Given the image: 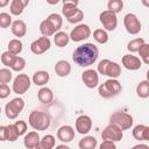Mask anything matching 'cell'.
Listing matches in <instances>:
<instances>
[{
	"label": "cell",
	"instance_id": "obj_1",
	"mask_svg": "<svg viewBox=\"0 0 149 149\" xmlns=\"http://www.w3.org/2000/svg\"><path fill=\"white\" fill-rule=\"evenodd\" d=\"M99 50L93 43H84L79 47H77L72 54L73 62L83 68H87L92 64H94L98 59Z\"/></svg>",
	"mask_w": 149,
	"mask_h": 149
},
{
	"label": "cell",
	"instance_id": "obj_2",
	"mask_svg": "<svg viewBox=\"0 0 149 149\" xmlns=\"http://www.w3.org/2000/svg\"><path fill=\"white\" fill-rule=\"evenodd\" d=\"M28 122L30 127L35 130H45L51 125L50 115L43 111H33L29 114Z\"/></svg>",
	"mask_w": 149,
	"mask_h": 149
},
{
	"label": "cell",
	"instance_id": "obj_3",
	"mask_svg": "<svg viewBox=\"0 0 149 149\" xmlns=\"http://www.w3.org/2000/svg\"><path fill=\"white\" fill-rule=\"evenodd\" d=\"M121 91H122V86L116 78H109L105 83L100 84L98 87V92H99L100 97H102L105 99L113 98V97L118 95Z\"/></svg>",
	"mask_w": 149,
	"mask_h": 149
},
{
	"label": "cell",
	"instance_id": "obj_4",
	"mask_svg": "<svg viewBox=\"0 0 149 149\" xmlns=\"http://www.w3.org/2000/svg\"><path fill=\"white\" fill-rule=\"evenodd\" d=\"M109 122L116 125L122 130H127V129H129L133 126L134 119H133V116L129 113H126V112H114L111 115V118H109Z\"/></svg>",
	"mask_w": 149,
	"mask_h": 149
},
{
	"label": "cell",
	"instance_id": "obj_5",
	"mask_svg": "<svg viewBox=\"0 0 149 149\" xmlns=\"http://www.w3.org/2000/svg\"><path fill=\"white\" fill-rule=\"evenodd\" d=\"M23 108H24V100L20 97L14 98L9 102H7L5 106L6 116L10 120H14L19 116V114L23 111Z\"/></svg>",
	"mask_w": 149,
	"mask_h": 149
},
{
	"label": "cell",
	"instance_id": "obj_6",
	"mask_svg": "<svg viewBox=\"0 0 149 149\" xmlns=\"http://www.w3.org/2000/svg\"><path fill=\"white\" fill-rule=\"evenodd\" d=\"M30 84H31V80L30 78L28 77V74L26 73H20L17 74L14 80H13V85H12V90L14 93L16 94H24L29 87H30Z\"/></svg>",
	"mask_w": 149,
	"mask_h": 149
},
{
	"label": "cell",
	"instance_id": "obj_7",
	"mask_svg": "<svg viewBox=\"0 0 149 149\" xmlns=\"http://www.w3.org/2000/svg\"><path fill=\"white\" fill-rule=\"evenodd\" d=\"M99 21L100 23L102 24V27L105 28L106 31H113L116 26H118V17H116V14L106 9V10H102L99 15Z\"/></svg>",
	"mask_w": 149,
	"mask_h": 149
},
{
	"label": "cell",
	"instance_id": "obj_8",
	"mask_svg": "<svg viewBox=\"0 0 149 149\" xmlns=\"http://www.w3.org/2000/svg\"><path fill=\"white\" fill-rule=\"evenodd\" d=\"M123 26L127 30V33H129L130 35H136L141 31L142 24L139 20V17L133 14V13H128L125 15L123 17Z\"/></svg>",
	"mask_w": 149,
	"mask_h": 149
},
{
	"label": "cell",
	"instance_id": "obj_9",
	"mask_svg": "<svg viewBox=\"0 0 149 149\" xmlns=\"http://www.w3.org/2000/svg\"><path fill=\"white\" fill-rule=\"evenodd\" d=\"M122 137H123L122 129L114 123H109L101 132V139L102 140H109L113 142H118V141H121Z\"/></svg>",
	"mask_w": 149,
	"mask_h": 149
},
{
	"label": "cell",
	"instance_id": "obj_10",
	"mask_svg": "<svg viewBox=\"0 0 149 149\" xmlns=\"http://www.w3.org/2000/svg\"><path fill=\"white\" fill-rule=\"evenodd\" d=\"M69 36H70V40H72L73 42H81L91 36V28L87 24L80 23L71 30Z\"/></svg>",
	"mask_w": 149,
	"mask_h": 149
},
{
	"label": "cell",
	"instance_id": "obj_11",
	"mask_svg": "<svg viewBox=\"0 0 149 149\" xmlns=\"http://www.w3.org/2000/svg\"><path fill=\"white\" fill-rule=\"evenodd\" d=\"M51 47V41L47 36H41L30 44V50L35 55H42L45 51H48Z\"/></svg>",
	"mask_w": 149,
	"mask_h": 149
},
{
	"label": "cell",
	"instance_id": "obj_12",
	"mask_svg": "<svg viewBox=\"0 0 149 149\" xmlns=\"http://www.w3.org/2000/svg\"><path fill=\"white\" fill-rule=\"evenodd\" d=\"M81 80L88 88H94L99 84V74L93 69H87L81 73Z\"/></svg>",
	"mask_w": 149,
	"mask_h": 149
},
{
	"label": "cell",
	"instance_id": "obj_13",
	"mask_svg": "<svg viewBox=\"0 0 149 149\" xmlns=\"http://www.w3.org/2000/svg\"><path fill=\"white\" fill-rule=\"evenodd\" d=\"M92 128V119L88 115H79L76 120V130L81 134L86 135Z\"/></svg>",
	"mask_w": 149,
	"mask_h": 149
},
{
	"label": "cell",
	"instance_id": "obj_14",
	"mask_svg": "<svg viewBox=\"0 0 149 149\" xmlns=\"http://www.w3.org/2000/svg\"><path fill=\"white\" fill-rule=\"evenodd\" d=\"M121 62H122V65L127 70H130V71H136V70L141 69V66H142V61L139 57H136V56H134L132 54L130 55L129 54L125 55L122 57Z\"/></svg>",
	"mask_w": 149,
	"mask_h": 149
},
{
	"label": "cell",
	"instance_id": "obj_15",
	"mask_svg": "<svg viewBox=\"0 0 149 149\" xmlns=\"http://www.w3.org/2000/svg\"><path fill=\"white\" fill-rule=\"evenodd\" d=\"M57 139L63 143L71 142L74 139V129L69 125H64L59 127L57 130Z\"/></svg>",
	"mask_w": 149,
	"mask_h": 149
},
{
	"label": "cell",
	"instance_id": "obj_16",
	"mask_svg": "<svg viewBox=\"0 0 149 149\" xmlns=\"http://www.w3.org/2000/svg\"><path fill=\"white\" fill-rule=\"evenodd\" d=\"M40 141H41V137H40L38 133L36 130H31L24 135L23 144L28 149H34V148L38 149L40 148Z\"/></svg>",
	"mask_w": 149,
	"mask_h": 149
},
{
	"label": "cell",
	"instance_id": "obj_17",
	"mask_svg": "<svg viewBox=\"0 0 149 149\" xmlns=\"http://www.w3.org/2000/svg\"><path fill=\"white\" fill-rule=\"evenodd\" d=\"M133 137L137 141H148L149 140V127L146 125H137L133 128Z\"/></svg>",
	"mask_w": 149,
	"mask_h": 149
},
{
	"label": "cell",
	"instance_id": "obj_18",
	"mask_svg": "<svg viewBox=\"0 0 149 149\" xmlns=\"http://www.w3.org/2000/svg\"><path fill=\"white\" fill-rule=\"evenodd\" d=\"M10 29L14 36L16 37H23L27 34V24L22 20H15L10 24Z\"/></svg>",
	"mask_w": 149,
	"mask_h": 149
},
{
	"label": "cell",
	"instance_id": "obj_19",
	"mask_svg": "<svg viewBox=\"0 0 149 149\" xmlns=\"http://www.w3.org/2000/svg\"><path fill=\"white\" fill-rule=\"evenodd\" d=\"M55 72L58 77H66L71 72V65L68 61L61 59L55 64Z\"/></svg>",
	"mask_w": 149,
	"mask_h": 149
},
{
	"label": "cell",
	"instance_id": "obj_20",
	"mask_svg": "<svg viewBox=\"0 0 149 149\" xmlns=\"http://www.w3.org/2000/svg\"><path fill=\"white\" fill-rule=\"evenodd\" d=\"M37 98H38L40 102H42L44 105H49L54 100V92L51 88L42 86L37 92Z\"/></svg>",
	"mask_w": 149,
	"mask_h": 149
},
{
	"label": "cell",
	"instance_id": "obj_21",
	"mask_svg": "<svg viewBox=\"0 0 149 149\" xmlns=\"http://www.w3.org/2000/svg\"><path fill=\"white\" fill-rule=\"evenodd\" d=\"M49 79H50V74L44 70H40L33 74L31 80L36 86H44L45 84H48Z\"/></svg>",
	"mask_w": 149,
	"mask_h": 149
},
{
	"label": "cell",
	"instance_id": "obj_22",
	"mask_svg": "<svg viewBox=\"0 0 149 149\" xmlns=\"http://www.w3.org/2000/svg\"><path fill=\"white\" fill-rule=\"evenodd\" d=\"M121 74V66L116 62L109 61L107 68H106V73L105 76H108L109 78H118Z\"/></svg>",
	"mask_w": 149,
	"mask_h": 149
},
{
	"label": "cell",
	"instance_id": "obj_23",
	"mask_svg": "<svg viewBox=\"0 0 149 149\" xmlns=\"http://www.w3.org/2000/svg\"><path fill=\"white\" fill-rule=\"evenodd\" d=\"M98 142H97V139L94 136H91V135H87V136H84L79 143H78V147L80 149H94L97 147Z\"/></svg>",
	"mask_w": 149,
	"mask_h": 149
},
{
	"label": "cell",
	"instance_id": "obj_24",
	"mask_svg": "<svg viewBox=\"0 0 149 149\" xmlns=\"http://www.w3.org/2000/svg\"><path fill=\"white\" fill-rule=\"evenodd\" d=\"M40 31H41L42 36H47V37L52 36V35H55V33H57L56 29L54 28V26L47 19L41 22V24H40Z\"/></svg>",
	"mask_w": 149,
	"mask_h": 149
},
{
	"label": "cell",
	"instance_id": "obj_25",
	"mask_svg": "<svg viewBox=\"0 0 149 149\" xmlns=\"http://www.w3.org/2000/svg\"><path fill=\"white\" fill-rule=\"evenodd\" d=\"M69 41H70V36L66 33H64V31H57V33H55L54 42H55V44L57 47L64 48L65 45H68Z\"/></svg>",
	"mask_w": 149,
	"mask_h": 149
},
{
	"label": "cell",
	"instance_id": "obj_26",
	"mask_svg": "<svg viewBox=\"0 0 149 149\" xmlns=\"http://www.w3.org/2000/svg\"><path fill=\"white\" fill-rule=\"evenodd\" d=\"M136 94L142 99H147L149 97V81L141 80L136 86Z\"/></svg>",
	"mask_w": 149,
	"mask_h": 149
},
{
	"label": "cell",
	"instance_id": "obj_27",
	"mask_svg": "<svg viewBox=\"0 0 149 149\" xmlns=\"http://www.w3.org/2000/svg\"><path fill=\"white\" fill-rule=\"evenodd\" d=\"M56 146V139L51 134L44 135L40 141V148L41 149H52Z\"/></svg>",
	"mask_w": 149,
	"mask_h": 149
},
{
	"label": "cell",
	"instance_id": "obj_28",
	"mask_svg": "<svg viewBox=\"0 0 149 149\" xmlns=\"http://www.w3.org/2000/svg\"><path fill=\"white\" fill-rule=\"evenodd\" d=\"M93 38L95 40V42H98L100 44H105V43L108 42L109 36H108V34H107V31L105 29H100L99 28V29H95L93 31Z\"/></svg>",
	"mask_w": 149,
	"mask_h": 149
},
{
	"label": "cell",
	"instance_id": "obj_29",
	"mask_svg": "<svg viewBox=\"0 0 149 149\" xmlns=\"http://www.w3.org/2000/svg\"><path fill=\"white\" fill-rule=\"evenodd\" d=\"M23 49V44L19 38H13L9 41L8 43V51L14 54V55H19Z\"/></svg>",
	"mask_w": 149,
	"mask_h": 149
},
{
	"label": "cell",
	"instance_id": "obj_30",
	"mask_svg": "<svg viewBox=\"0 0 149 149\" xmlns=\"http://www.w3.org/2000/svg\"><path fill=\"white\" fill-rule=\"evenodd\" d=\"M47 20L54 26V28L56 29V31H58V30L62 28V26H63L62 15H59V14H57V13H51V14L47 17Z\"/></svg>",
	"mask_w": 149,
	"mask_h": 149
},
{
	"label": "cell",
	"instance_id": "obj_31",
	"mask_svg": "<svg viewBox=\"0 0 149 149\" xmlns=\"http://www.w3.org/2000/svg\"><path fill=\"white\" fill-rule=\"evenodd\" d=\"M24 5L20 1V0H12L10 2V7H9V12L12 15H15V16H19L22 14L23 9H24Z\"/></svg>",
	"mask_w": 149,
	"mask_h": 149
},
{
	"label": "cell",
	"instance_id": "obj_32",
	"mask_svg": "<svg viewBox=\"0 0 149 149\" xmlns=\"http://www.w3.org/2000/svg\"><path fill=\"white\" fill-rule=\"evenodd\" d=\"M139 55H140V59L142 61V63L144 64H149V44L148 43H142L137 50Z\"/></svg>",
	"mask_w": 149,
	"mask_h": 149
},
{
	"label": "cell",
	"instance_id": "obj_33",
	"mask_svg": "<svg viewBox=\"0 0 149 149\" xmlns=\"http://www.w3.org/2000/svg\"><path fill=\"white\" fill-rule=\"evenodd\" d=\"M107 9L118 14L123 9V1L122 0H108L107 2Z\"/></svg>",
	"mask_w": 149,
	"mask_h": 149
},
{
	"label": "cell",
	"instance_id": "obj_34",
	"mask_svg": "<svg viewBox=\"0 0 149 149\" xmlns=\"http://www.w3.org/2000/svg\"><path fill=\"white\" fill-rule=\"evenodd\" d=\"M79 8L76 6V5H71V3H63V7H62V14L65 16V19H69L71 17Z\"/></svg>",
	"mask_w": 149,
	"mask_h": 149
},
{
	"label": "cell",
	"instance_id": "obj_35",
	"mask_svg": "<svg viewBox=\"0 0 149 149\" xmlns=\"http://www.w3.org/2000/svg\"><path fill=\"white\" fill-rule=\"evenodd\" d=\"M16 56H17V55H14V54L9 52L8 50H7V51H3V52L1 54V62H2V64L6 65L7 68H10Z\"/></svg>",
	"mask_w": 149,
	"mask_h": 149
},
{
	"label": "cell",
	"instance_id": "obj_36",
	"mask_svg": "<svg viewBox=\"0 0 149 149\" xmlns=\"http://www.w3.org/2000/svg\"><path fill=\"white\" fill-rule=\"evenodd\" d=\"M26 68V59L23 57H20V56H16L10 69L13 71H16V72H21L23 69Z\"/></svg>",
	"mask_w": 149,
	"mask_h": 149
},
{
	"label": "cell",
	"instance_id": "obj_37",
	"mask_svg": "<svg viewBox=\"0 0 149 149\" xmlns=\"http://www.w3.org/2000/svg\"><path fill=\"white\" fill-rule=\"evenodd\" d=\"M142 43H144V40H143L142 37L133 38V40H130V41L128 42L127 49H128L130 52H137V50H139V48H140V45H141Z\"/></svg>",
	"mask_w": 149,
	"mask_h": 149
},
{
	"label": "cell",
	"instance_id": "obj_38",
	"mask_svg": "<svg viewBox=\"0 0 149 149\" xmlns=\"http://www.w3.org/2000/svg\"><path fill=\"white\" fill-rule=\"evenodd\" d=\"M13 78V73L9 69H0V84H8Z\"/></svg>",
	"mask_w": 149,
	"mask_h": 149
},
{
	"label": "cell",
	"instance_id": "obj_39",
	"mask_svg": "<svg viewBox=\"0 0 149 149\" xmlns=\"http://www.w3.org/2000/svg\"><path fill=\"white\" fill-rule=\"evenodd\" d=\"M12 15L8 13H0V28H8L12 24Z\"/></svg>",
	"mask_w": 149,
	"mask_h": 149
},
{
	"label": "cell",
	"instance_id": "obj_40",
	"mask_svg": "<svg viewBox=\"0 0 149 149\" xmlns=\"http://www.w3.org/2000/svg\"><path fill=\"white\" fill-rule=\"evenodd\" d=\"M13 126H14V128H15V130H16V133H17L19 136L24 135L26 132H27V128H28L27 122L23 121V120H19V121H16L15 123H13Z\"/></svg>",
	"mask_w": 149,
	"mask_h": 149
},
{
	"label": "cell",
	"instance_id": "obj_41",
	"mask_svg": "<svg viewBox=\"0 0 149 149\" xmlns=\"http://www.w3.org/2000/svg\"><path fill=\"white\" fill-rule=\"evenodd\" d=\"M17 139H19V135H17L14 126L13 125H8L7 126V141L13 142V141H16Z\"/></svg>",
	"mask_w": 149,
	"mask_h": 149
},
{
	"label": "cell",
	"instance_id": "obj_42",
	"mask_svg": "<svg viewBox=\"0 0 149 149\" xmlns=\"http://www.w3.org/2000/svg\"><path fill=\"white\" fill-rule=\"evenodd\" d=\"M83 19H84V13H83L81 9H78L71 17H69V19H66V20H68L69 23H79Z\"/></svg>",
	"mask_w": 149,
	"mask_h": 149
},
{
	"label": "cell",
	"instance_id": "obj_43",
	"mask_svg": "<svg viewBox=\"0 0 149 149\" xmlns=\"http://www.w3.org/2000/svg\"><path fill=\"white\" fill-rule=\"evenodd\" d=\"M108 63H109V59H107V58H105V59L100 61V62H99V64H98V69H97V72H99L100 74L105 76V73H106V68H107Z\"/></svg>",
	"mask_w": 149,
	"mask_h": 149
},
{
	"label": "cell",
	"instance_id": "obj_44",
	"mask_svg": "<svg viewBox=\"0 0 149 149\" xmlns=\"http://www.w3.org/2000/svg\"><path fill=\"white\" fill-rule=\"evenodd\" d=\"M10 94V88L7 84H0V99H6Z\"/></svg>",
	"mask_w": 149,
	"mask_h": 149
},
{
	"label": "cell",
	"instance_id": "obj_45",
	"mask_svg": "<svg viewBox=\"0 0 149 149\" xmlns=\"http://www.w3.org/2000/svg\"><path fill=\"white\" fill-rule=\"evenodd\" d=\"M115 142L109 141V140H104L102 143L100 144V149H115Z\"/></svg>",
	"mask_w": 149,
	"mask_h": 149
},
{
	"label": "cell",
	"instance_id": "obj_46",
	"mask_svg": "<svg viewBox=\"0 0 149 149\" xmlns=\"http://www.w3.org/2000/svg\"><path fill=\"white\" fill-rule=\"evenodd\" d=\"M0 141H7V126H0Z\"/></svg>",
	"mask_w": 149,
	"mask_h": 149
},
{
	"label": "cell",
	"instance_id": "obj_47",
	"mask_svg": "<svg viewBox=\"0 0 149 149\" xmlns=\"http://www.w3.org/2000/svg\"><path fill=\"white\" fill-rule=\"evenodd\" d=\"M63 1V3H71V5H76V6H78V3H79V0H62Z\"/></svg>",
	"mask_w": 149,
	"mask_h": 149
},
{
	"label": "cell",
	"instance_id": "obj_48",
	"mask_svg": "<svg viewBox=\"0 0 149 149\" xmlns=\"http://www.w3.org/2000/svg\"><path fill=\"white\" fill-rule=\"evenodd\" d=\"M8 3H9V0H0V8L6 7Z\"/></svg>",
	"mask_w": 149,
	"mask_h": 149
},
{
	"label": "cell",
	"instance_id": "obj_49",
	"mask_svg": "<svg viewBox=\"0 0 149 149\" xmlns=\"http://www.w3.org/2000/svg\"><path fill=\"white\" fill-rule=\"evenodd\" d=\"M133 148H134V149H137V148H144V149H148L149 147H148L147 144H136V146H134Z\"/></svg>",
	"mask_w": 149,
	"mask_h": 149
},
{
	"label": "cell",
	"instance_id": "obj_50",
	"mask_svg": "<svg viewBox=\"0 0 149 149\" xmlns=\"http://www.w3.org/2000/svg\"><path fill=\"white\" fill-rule=\"evenodd\" d=\"M61 0H47V2L49 3V5H56V3H58Z\"/></svg>",
	"mask_w": 149,
	"mask_h": 149
},
{
	"label": "cell",
	"instance_id": "obj_51",
	"mask_svg": "<svg viewBox=\"0 0 149 149\" xmlns=\"http://www.w3.org/2000/svg\"><path fill=\"white\" fill-rule=\"evenodd\" d=\"M141 2L144 7H149V0H141Z\"/></svg>",
	"mask_w": 149,
	"mask_h": 149
},
{
	"label": "cell",
	"instance_id": "obj_52",
	"mask_svg": "<svg viewBox=\"0 0 149 149\" xmlns=\"http://www.w3.org/2000/svg\"><path fill=\"white\" fill-rule=\"evenodd\" d=\"M56 148H65V149H69V146H66V143H63V144L56 146Z\"/></svg>",
	"mask_w": 149,
	"mask_h": 149
},
{
	"label": "cell",
	"instance_id": "obj_53",
	"mask_svg": "<svg viewBox=\"0 0 149 149\" xmlns=\"http://www.w3.org/2000/svg\"><path fill=\"white\" fill-rule=\"evenodd\" d=\"M20 1L24 5V7H27V6H28V3H29V0H20Z\"/></svg>",
	"mask_w": 149,
	"mask_h": 149
},
{
	"label": "cell",
	"instance_id": "obj_54",
	"mask_svg": "<svg viewBox=\"0 0 149 149\" xmlns=\"http://www.w3.org/2000/svg\"><path fill=\"white\" fill-rule=\"evenodd\" d=\"M0 114H1V107H0Z\"/></svg>",
	"mask_w": 149,
	"mask_h": 149
}]
</instances>
